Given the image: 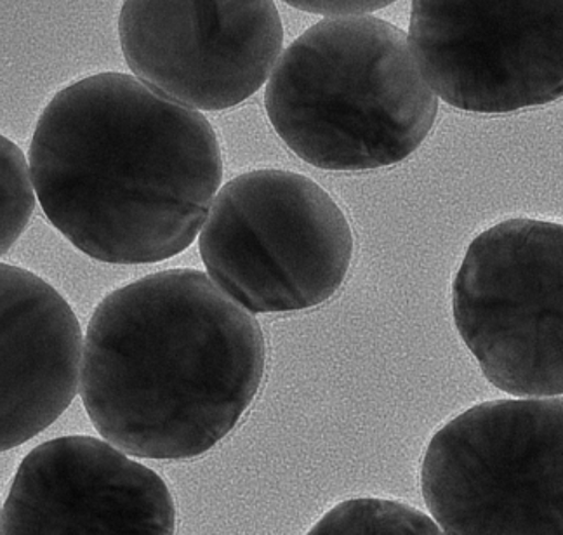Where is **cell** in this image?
I'll use <instances>...</instances> for the list:
<instances>
[{
  "label": "cell",
  "mask_w": 563,
  "mask_h": 535,
  "mask_svg": "<svg viewBox=\"0 0 563 535\" xmlns=\"http://www.w3.org/2000/svg\"><path fill=\"white\" fill-rule=\"evenodd\" d=\"M0 448L44 432L79 390L82 331L74 310L32 271L0 266Z\"/></svg>",
  "instance_id": "30bf717a"
},
{
  "label": "cell",
  "mask_w": 563,
  "mask_h": 535,
  "mask_svg": "<svg viewBox=\"0 0 563 535\" xmlns=\"http://www.w3.org/2000/svg\"><path fill=\"white\" fill-rule=\"evenodd\" d=\"M307 535H445L427 513L388 499L340 502Z\"/></svg>",
  "instance_id": "8fae6325"
},
{
  "label": "cell",
  "mask_w": 563,
  "mask_h": 535,
  "mask_svg": "<svg viewBox=\"0 0 563 535\" xmlns=\"http://www.w3.org/2000/svg\"><path fill=\"white\" fill-rule=\"evenodd\" d=\"M452 312L494 387L563 394V224L515 218L481 233L454 280Z\"/></svg>",
  "instance_id": "8992f818"
},
{
  "label": "cell",
  "mask_w": 563,
  "mask_h": 535,
  "mask_svg": "<svg viewBox=\"0 0 563 535\" xmlns=\"http://www.w3.org/2000/svg\"><path fill=\"white\" fill-rule=\"evenodd\" d=\"M119 38L137 80L195 112H216L269 80L284 26L269 0H128Z\"/></svg>",
  "instance_id": "ba28073f"
},
{
  "label": "cell",
  "mask_w": 563,
  "mask_h": 535,
  "mask_svg": "<svg viewBox=\"0 0 563 535\" xmlns=\"http://www.w3.org/2000/svg\"><path fill=\"white\" fill-rule=\"evenodd\" d=\"M421 489L445 535H563V399L457 415L428 445Z\"/></svg>",
  "instance_id": "5b68a950"
},
{
  "label": "cell",
  "mask_w": 563,
  "mask_h": 535,
  "mask_svg": "<svg viewBox=\"0 0 563 535\" xmlns=\"http://www.w3.org/2000/svg\"><path fill=\"white\" fill-rule=\"evenodd\" d=\"M266 345L247 310L208 275L158 271L98 304L84 341L80 393L108 444L143 459H194L244 417Z\"/></svg>",
  "instance_id": "7a4b0ae2"
},
{
  "label": "cell",
  "mask_w": 563,
  "mask_h": 535,
  "mask_svg": "<svg viewBox=\"0 0 563 535\" xmlns=\"http://www.w3.org/2000/svg\"><path fill=\"white\" fill-rule=\"evenodd\" d=\"M0 191H2V254L25 232L35 209V185L25 155L16 143L0 140Z\"/></svg>",
  "instance_id": "7c38bea8"
},
{
  "label": "cell",
  "mask_w": 563,
  "mask_h": 535,
  "mask_svg": "<svg viewBox=\"0 0 563 535\" xmlns=\"http://www.w3.org/2000/svg\"><path fill=\"white\" fill-rule=\"evenodd\" d=\"M175 534V501L161 475L92 436L35 447L2 508V535Z\"/></svg>",
  "instance_id": "9c48e42d"
},
{
  "label": "cell",
  "mask_w": 563,
  "mask_h": 535,
  "mask_svg": "<svg viewBox=\"0 0 563 535\" xmlns=\"http://www.w3.org/2000/svg\"><path fill=\"white\" fill-rule=\"evenodd\" d=\"M29 163L54 229L112 265L166 261L188 249L223 179L208 119L119 71L54 96Z\"/></svg>",
  "instance_id": "6da1fadb"
},
{
  "label": "cell",
  "mask_w": 563,
  "mask_h": 535,
  "mask_svg": "<svg viewBox=\"0 0 563 535\" xmlns=\"http://www.w3.org/2000/svg\"><path fill=\"white\" fill-rule=\"evenodd\" d=\"M199 242L209 278L249 313L325 303L353 258L352 229L340 205L289 170H251L224 185Z\"/></svg>",
  "instance_id": "277c9868"
},
{
  "label": "cell",
  "mask_w": 563,
  "mask_h": 535,
  "mask_svg": "<svg viewBox=\"0 0 563 535\" xmlns=\"http://www.w3.org/2000/svg\"><path fill=\"white\" fill-rule=\"evenodd\" d=\"M409 41L454 109L510 113L563 98V0H418Z\"/></svg>",
  "instance_id": "52a82bcc"
},
{
  "label": "cell",
  "mask_w": 563,
  "mask_h": 535,
  "mask_svg": "<svg viewBox=\"0 0 563 535\" xmlns=\"http://www.w3.org/2000/svg\"><path fill=\"white\" fill-rule=\"evenodd\" d=\"M265 109L301 160L353 172L415 154L435 124L439 98L404 30L382 18H331L278 59Z\"/></svg>",
  "instance_id": "3957f363"
},
{
  "label": "cell",
  "mask_w": 563,
  "mask_h": 535,
  "mask_svg": "<svg viewBox=\"0 0 563 535\" xmlns=\"http://www.w3.org/2000/svg\"><path fill=\"white\" fill-rule=\"evenodd\" d=\"M289 5L310 11V13L329 14L338 18L369 16L376 9L386 8L389 2H287Z\"/></svg>",
  "instance_id": "4fadbf2b"
}]
</instances>
